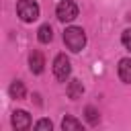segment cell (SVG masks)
I'll return each instance as SVG.
<instances>
[{"label": "cell", "instance_id": "1", "mask_svg": "<svg viewBox=\"0 0 131 131\" xmlns=\"http://www.w3.org/2000/svg\"><path fill=\"white\" fill-rule=\"evenodd\" d=\"M63 43L74 53L82 51L86 47V33H84V29H80V27H68L63 31Z\"/></svg>", "mask_w": 131, "mask_h": 131}, {"label": "cell", "instance_id": "2", "mask_svg": "<svg viewBox=\"0 0 131 131\" xmlns=\"http://www.w3.org/2000/svg\"><path fill=\"white\" fill-rule=\"evenodd\" d=\"M16 14L20 16L23 23H33V20L39 18V4L35 0H18Z\"/></svg>", "mask_w": 131, "mask_h": 131}, {"label": "cell", "instance_id": "3", "mask_svg": "<svg viewBox=\"0 0 131 131\" xmlns=\"http://www.w3.org/2000/svg\"><path fill=\"white\" fill-rule=\"evenodd\" d=\"M55 14H57V18L61 23H70V20H74L78 16V6L72 0H61L57 4V8H55Z\"/></svg>", "mask_w": 131, "mask_h": 131}, {"label": "cell", "instance_id": "4", "mask_svg": "<svg viewBox=\"0 0 131 131\" xmlns=\"http://www.w3.org/2000/svg\"><path fill=\"white\" fill-rule=\"evenodd\" d=\"M70 72H72L70 59H68L63 53L55 55V59H53V74H55V78H57L59 82H66L68 76H70Z\"/></svg>", "mask_w": 131, "mask_h": 131}, {"label": "cell", "instance_id": "5", "mask_svg": "<svg viewBox=\"0 0 131 131\" xmlns=\"http://www.w3.org/2000/svg\"><path fill=\"white\" fill-rule=\"evenodd\" d=\"M10 123H12V127H14V129L25 131V129H29V127H31V115H29L27 111H14V113H12Z\"/></svg>", "mask_w": 131, "mask_h": 131}, {"label": "cell", "instance_id": "6", "mask_svg": "<svg viewBox=\"0 0 131 131\" xmlns=\"http://www.w3.org/2000/svg\"><path fill=\"white\" fill-rule=\"evenodd\" d=\"M29 68H31L33 74H41V72H43V68H45V57H43L41 51H33V53L29 55Z\"/></svg>", "mask_w": 131, "mask_h": 131}, {"label": "cell", "instance_id": "7", "mask_svg": "<svg viewBox=\"0 0 131 131\" xmlns=\"http://www.w3.org/2000/svg\"><path fill=\"white\" fill-rule=\"evenodd\" d=\"M119 78H121V82L131 84V59L129 57L119 61Z\"/></svg>", "mask_w": 131, "mask_h": 131}, {"label": "cell", "instance_id": "8", "mask_svg": "<svg viewBox=\"0 0 131 131\" xmlns=\"http://www.w3.org/2000/svg\"><path fill=\"white\" fill-rule=\"evenodd\" d=\"M68 96L72 98V100H78L82 94H84V86H82V82L80 80H72L70 84H68Z\"/></svg>", "mask_w": 131, "mask_h": 131}, {"label": "cell", "instance_id": "9", "mask_svg": "<svg viewBox=\"0 0 131 131\" xmlns=\"http://www.w3.org/2000/svg\"><path fill=\"white\" fill-rule=\"evenodd\" d=\"M37 39H39L41 43H49V41L53 39V29H51L49 25H41L39 31H37Z\"/></svg>", "mask_w": 131, "mask_h": 131}, {"label": "cell", "instance_id": "10", "mask_svg": "<svg viewBox=\"0 0 131 131\" xmlns=\"http://www.w3.org/2000/svg\"><path fill=\"white\" fill-rule=\"evenodd\" d=\"M8 92H10V96L12 98H25V84L20 82V80H14L12 84H10V88H8Z\"/></svg>", "mask_w": 131, "mask_h": 131}, {"label": "cell", "instance_id": "11", "mask_svg": "<svg viewBox=\"0 0 131 131\" xmlns=\"http://www.w3.org/2000/svg\"><path fill=\"white\" fill-rule=\"evenodd\" d=\"M61 129H63V131H78V129H82V123H80L78 119H74V117H63Z\"/></svg>", "mask_w": 131, "mask_h": 131}, {"label": "cell", "instance_id": "12", "mask_svg": "<svg viewBox=\"0 0 131 131\" xmlns=\"http://www.w3.org/2000/svg\"><path fill=\"white\" fill-rule=\"evenodd\" d=\"M84 115H86V121H88L90 125H96V123L100 121V115H98V111H96L94 106H86Z\"/></svg>", "mask_w": 131, "mask_h": 131}, {"label": "cell", "instance_id": "13", "mask_svg": "<svg viewBox=\"0 0 131 131\" xmlns=\"http://www.w3.org/2000/svg\"><path fill=\"white\" fill-rule=\"evenodd\" d=\"M121 41H123V47L131 53V29H125L123 35H121Z\"/></svg>", "mask_w": 131, "mask_h": 131}, {"label": "cell", "instance_id": "14", "mask_svg": "<svg viewBox=\"0 0 131 131\" xmlns=\"http://www.w3.org/2000/svg\"><path fill=\"white\" fill-rule=\"evenodd\" d=\"M51 127H53V125H51L49 119H41V121L35 123V129H47V131H51Z\"/></svg>", "mask_w": 131, "mask_h": 131}]
</instances>
